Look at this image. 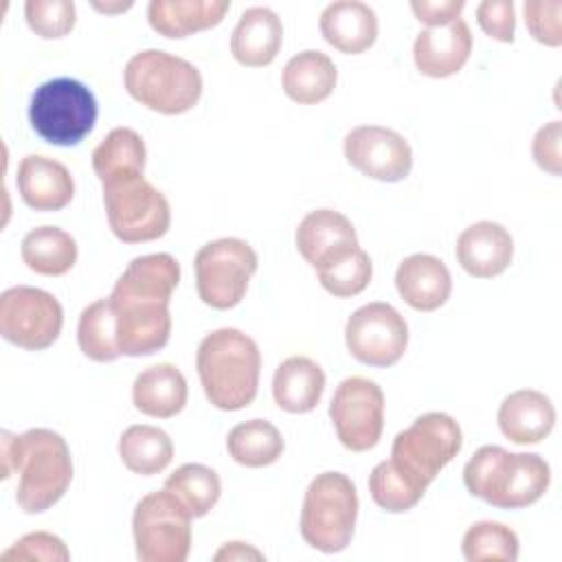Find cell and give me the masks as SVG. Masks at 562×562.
Returning a JSON list of instances; mask_svg holds the SVG:
<instances>
[{"mask_svg": "<svg viewBox=\"0 0 562 562\" xmlns=\"http://www.w3.org/2000/svg\"><path fill=\"white\" fill-rule=\"evenodd\" d=\"M476 22L485 35L498 42H514L516 9L512 0H483L476 7Z\"/></svg>", "mask_w": 562, "mask_h": 562, "instance_id": "40", "label": "cell"}, {"mask_svg": "<svg viewBox=\"0 0 562 562\" xmlns=\"http://www.w3.org/2000/svg\"><path fill=\"white\" fill-rule=\"evenodd\" d=\"M18 191L33 211H61L75 195V180L68 167L42 154H29L18 165Z\"/></svg>", "mask_w": 562, "mask_h": 562, "instance_id": "18", "label": "cell"}, {"mask_svg": "<svg viewBox=\"0 0 562 562\" xmlns=\"http://www.w3.org/2000/svg\"><path fill=\"white\" fill-rule=\"evenodd\" d=\"M132 533L140 562H184L191 551V514L162 487L136 503Z\"/></svg>", "mask_w": 562, "mask_h": 562, "instance_id": "9", "label": "cell"}, {"mask_svg": "<svg viewBox=\"0 0 562 562\" xmlns=\"http://www.w3.org/2000/svg\"><path fill=\"white\" fill-rule=\"evenodd\" d=\"M283 42L281 18L268 7H250L239 15L231 35V55L237 64L261 68L274 61Z\"/></svg>", "mask_w": 562, "mask_h": 562, "instance_id": "22", "label": "cell"}, {"mask_svg": "<svg viewBox=\"0 0 562 562\" xmlns=\"http://www.w3.org/2000/svg\"><path fill=\"white\" fill-rule=\"evenodd\" d=\"M321 35L345 55H360L378 40V15L360 0H336L318 18Z\"/></svg>", "mask_w": 562, "mask_h": 562, "instance_id": "21", "label": "cell"}, {"mask_svg": "<svg viewBox=\"0 0 562 562\" xmlns=\"http://www.w3.org/2000/svg\"><path fill=\"white\" fill-rule=\"evenodd\" d=\"M454 255L470 277L492 279L509 268L514 259V239L503 224L481 220L461 231Z\"/></svg>", "mask_w": 562, "mask_h": 562, "instance_id": "16", "label": "cell"}, {"mask_svg": "<svg viewBox=\"0 0 562 562\" xmlns=\"http://www.w3.org/2000/svg\"><path fill=\"white\" fill-rule=\"evenodd\" d=\"M496 422L509 441L540 443L555 426V406L542 391L518 389L501 402Z\"/></svg>", "mask_w": 562, "mask_h": 562, "instance_id": "20", "label": "cell"}, {"mask_svg": "<svg viewBox=\"0 0 562 562\" xmlns=\"http://www.w3.org/2000/svg\"><path fill=\"white\" fill-rule=\"evenodd\" d=\"M369 494L378 507L391 514L413 509L426 494V485L402 470L391 457L380 461L369 474Z\"/></svg>", "mask_w": 562, "mask_h": 562, "instance_id": "35", "label": "cell"}, {"mask_svg": "<svg viewBox=\"0 0 562 562\" xmlns=\"http://www.w3.org/2000/svg\"><path fill=\"white\" fill-rule=\"evenodd\" d=\"M342 151L353 169L380 182H402L413 169L408 140L384 125H356L347 132Z\"/></svg>", "mask_w": 562, "mask_h": 562, "instance_id": "15", "label": "cell"}, {"mask_svg": "<svg viewBox=\"0 0 562 562\" xmlns=\"http://www.w3.org/2000/svg\"><path fill=\"white\" fill-rule=\"evenodd\" d=\"M77 342L81 353L94 362H112L121 356L116 340V314L110 296L97 299L81 310Z\"/></svg>", "mask_w": 562, "mask_h": 562, "instance_id": "32", "label": "cell"}, {"mask_svg": "<svg viewBox=\"0 0 562 562\" xmlns=\"http://www.w3.org/2000/svg\"><path fill=\"white\" fill-rule=\"evenodd\" d=\"M195 369L202 391L215 408L241 411L257 397L261 351L241 329L220 327L200 340Z\"/></svg>", "mask_w": 562, "mask_h": 562, "instance_id": "3", "label": "cell"}, {"mask_svg": "<svg viewBox=\"0 0 562 562\" xmlns=\"http://www.w3.org/2000/svg\"><path fill=\"white\" fill-rule=\"evenodd\" d=\"M525 26L531 37L544 46L558 48L562 44V2L560 0H529L522 7Z\"/></svg>", "mask_w": 562, "mask_h": 562, "instance_id": "39", "label": "cell"}, {"mask_svg": "<svg viewBox=\"0 0 562 562\" xmlns=\"http://www.w3.org/2000/svg\"><path fill=\"white\" fill-rule=\"evenodd\" d=\"M187 380L171 362H158L143 369L132 384V402L147 417L169 419L187 404Z\"/></svg>", "mask_w": 562, "mask_h": 562, "instance_id": "24", "label": "cell"}, {"mask_svg": "<svg viewBox=\"0 0 562 562\" xmlns=\"http://www.w3.org/2000/svg\"><path fill=\"white\" fill-rule=\"evenodd\" d=\"M2 437V479L20 474L15 501L26 514L50 509L72 481V457L66 439L50 428H31Z\"/></svg>", "mask_w": 562, "mask_h": 562, "instance_id": "2", "label": "cell"}, {"mask_svg": "<svg viewBox=\"0 0 562 562\" xmlns=\"http://www.w3.org/2000/svg\"><path fill=\"white\" fill-rule=\"evenodd\" d=\"M358 492L342 472L316 474L303 496L299 529L303 540L321 553H338L349 547L358 520Z\"/></svg>", "mask_w": 562, "mask_h": 562, "instance_id": "6", "label": "cell"}, {"mask_svg": "<svg viewBox=\"0 0 562 562\" xmlns=\"http://www.w3.org/2000/svg\"><path fill=\"white\" fill-rule=\"evenodd\" d=\"M178 283L180 263L169 252L140 255L127 263L110 294L121 356H151L169 342V301Z\"/></svg>", "mask_w": 562, "mask_h": 562, "instance_id": "1", "label": "cell"}, {"mask_svg": "<svg viewBox=\"0 0 562 562\" xmlns=\"http://www.w3.org/2000/svg\"><path fill=\"white\" fill-rule=\"evenodd\" d=\"M461 446L463 435L459 422L448 413L430 411L395 435L391 443V459L428 487L459 454Z\"/></svg>", "mask_w": 562, "mask_h": 562, "instance_id": "11", "label": "cell"}, {"mask_svg": "<svg viewBox=\"0 0 562 562\" xmlns=\"http://www.w3.org/2000/svg\"><path fill=\"white\" fill-rule=\"evenodd\" d=\"M92 7L101 13H123L127 9H132V2H92Z\"/></svg>", "mask_w": 562, "mask_h": 562, "instance_id": "44", "label": "cell"}, {"mask_svg": "<svg viewBox=\"0 0 562 562\" xmlns=\"http://www.w3.org/2000/svg\"><path fill=\"white\" fill-rule=\"evenodd\" d=\"M2 562H68L70 551L64 540L48 531H31L18 538L0 555Z\"/></svg>", "mask_w": 562, "mask_h": 562, "instance_id": "38", "label": "cell"}, {"mask_svg": "<svg viewBox=\"0 0 562 562\" xmlns=\"http://www.w3.org/2000/svg\"><path fill=\"white\" fill-rule=\"evenodd\" d=\"M99 116L92 90L72 77H55L40 83L29 101V123L33 132L59 147L81 143Z\"/></svg>", "mask_w": 562, "mask_h": 562, "instance_id": "7", "label": "cell"}, {"mask_svg": "<svg viewBox=\"0 0 562 562\" xmlns=\"http://www.w3.org/2000/svg\"><path fill=\"white\" fill-rule=\"evenodd\" d=\"M119 457L130 472L154 476L171 463L173 441L158 426L134 424L127 426L119 437Z\"/></svg>", "mask_w": 562, "mask_h": 562, "instance_id": "30", "label": "cell"}, {"mask_svg": "<svg viewBox=\"0 0 562 562\" xmlns=\"http://www.w3.org/2000/svg\"><path fill=\"white\" fill-rule=\"evenodd\" d=\"M215 562H241V560H263V553L259 549H255L248 542H224L215 553H213Z\"/></svg>", "mask_w": 562, "mask_h": 562, "instance_id": "43", "label": "cell"}, {"mask_svg": "<svg viewBox=\"0 0 562 562\" xmlns=\"http://www.w3.org/2000/svg\"><path fill=\"white\" fill-rule=\"evenodd\" d=\"M228 9V0H151L147 22L158 35L180 40L217 26Z\"/></svg>", "mask_w": 562, "mask_h": 562, "instance_id": "23", "label": "cell"}, {"mask_svg": "<svg viewBox=\"0 0 562 562\" xmlns=\"http://www.w3.org/2000/svg\"><path fill=\"white\" fill-rule=\"evenodd\" d=\"M257 266L259 257L246 239L220 237L204 244L193 259L198 296L213 310L239 305Z\"/></svg>", "mask_w": 562, "mask_h": 562, "instance_id": "10", "label": "cell"}, {"mask_svg": "<svg viewBox=\"0 0 562 562\" xmlns=\"http://www.w3.org/2000/svg\"><path fill=\"white\" fill-rule=\"evenodd\" d=\"M294 239L301 257L312 268H316L329 255L358 244V235L351 220L334 209L310 211L299 222Z\"/></svg>", "mask_w": 562, "mask_h": 562, "instance_id": "26", "label": "cell"}, {"mask_svg": "<svg viewBox=\"0 0 562 562\" xmlns=\"http://www.w3.org/2000/svg\"><path fill=\"white\" fill-rule=\"evenodd\" d=\"M22 261L29 270L44 277H61L77 263V241L70 233L59 226L31 228L20 246Z\"/></svg>", "mask_w": 562, "mask_h": 562, "instance_id": "28", "label": "cell"}, {"mask_svg": "<svg viewBox=\"0 0 562 562\" xmlns=\"http://www.w3.org/2000/svg\"><path fill=\"white\" fill-rule=\"evenodd\" d=\"M395 288L413 310L435 312L450 299L452 277L439 257L415 252L400 261L395 270Z\"/></svg>", "mask_w": 562, "mask_h": 562, "instance_id": "19", "label": "cell"}, {"mask_svg": "<svg viewBox=\"0 0 562 562\" xmlns=\"http://www.w3.org/2000/svg\"><path fill=\"white\" fill-rule=\"evenodd\" d=\"M226 450L239 465L266 468L279 461L285 441L274 424L266 419H248L228 430Z\"/></svg>", "mask_w": 562, "mask_h": 562, "instance_id": "31", "label": "cell"}, {"mask_svg": "<svg viewBox=\"0 0 562 562\" xmlns=\"http://www.w3.org/2000/svg\"><path fill=\"white\" fill-rule=\"evenodd\" d=\"M338 81V70L331 57L323 50H301L288 59L281 72L283 92L301 105H316L325 101Z\"/></svg>", "mask_w": 562, "mask_h": 562, "instance_id": "27", "label": "cell"}, {"mask_svg": "<svg viewBox=\"0 0 562 562\" xmlns=\"http://www.w3.org/2000/svg\"><path fill=\"white\" fill-rule=\"evenodd\" d=\"M165 490L187 507L191 518H202L217 505L222 481L217 472L204 463H182L167 476Z\"/></svg>", "mask_w": 562, "mask_h": 562, "instance_id": "34", "label": "cell"}, {"mask_svg": "<svg viewBox=\"0 0 562 562\" xmlns=\"http://www.w3.org/2000/svg\"><path fill=\"white\" fill-rule=\"evenodd\" d=\"M325 391V371L307 356H290L272 378L274 404L285 413H310L318 406Z\"/></svg>", "mask_w": 562, "mask_h": 562, "instance_id": "25", "label": "cell"}, {"mask_svg": "<svg viewBox=\"0 0 562 562\" xmlns=\"http://www.w3.org/2000/svg\"><path fill=\"white\" fill-rule=\"evenodd\" d=\"M531 156L542 171L555 178L562 173V123L560 121H549L542 127H538L531 140Z\"/></svg>", "mask_w": 562, "mask_h": 562, "instance_id": "41", "label": "cell"}, {"mask_svg": "<svg viewBox=\"0 0 562 562\" xmlns=\"http://www.w3.org/2000/svg\"><path fill=\"white\" fill-rule=\"evenodd\" d=\"M64 325L61 303L46 290L13 285L0 296V336L26 351L50 347Z\"/></svg>", "mask_w": 562, "mask_h": 562, "instance_id": "12", "label": "cell"}, {"mask_svg": "<svg viewBox=\"0 0 562 562\" xmlns=\"http://www.w3.org/2000/svg\"><path fill=\"white\" fill-rule=\"evenodd\" d=\"M147 149L143 136L132 127H114L92 151V169L99 182L134 176L145 171Z\"/></svg>", "mask_w": 562, "mask_h": 562, "instance_id": "29", "label": "cell"}, {"mask_svg": "<svg viewBox=\"0 0 562 562\" xmlns=\"http://www.w3.org/2000/svg\"><path fill=\"white\" fill-rule=\"evenodd\" d=\"M24 15L31 31L44 40L66 37L77 22L72 0H26Z\"/></svg>", "mask_w": 562, "mask_h": 562, "instance_id": "37", "label": "cell"}, {"mask_svg": "<svg viewBox=\"0 0 562 562\" xmlns=\"http://www.w3.org/2000/svg\"><path fill=\"white\" fill-rule=\"evenodd\" d=\"M472 53V31L463 18L448 26L424 29L413 44V59L422 75L446 79L457 75Z\"/></svg>", "mask_w": 562, "mask_h": 562, "instance_id": "17", "label": "cell"}, {"mask_svg": "<svg viewBox=\"0 0 562 562\" xmlns=\"http://www.w3.org/2000/svg\"><path fill=\"white\" fill-rule=\"evenodd\" d=\"M465 2L463 0H413L411 11L419 22L426 24V29L435 26H448L454 20L461 18Z\"/></svg>", "mask_w": 562, "mask_h": 562, "instance_id": "42", "label": "cell"}, {"mask_svg": "<svg viewBox=\"0 0 562 562\" xmlns=\"http://www.w3.org/2000/svg\"><path fill=\"white\" fill-rule=\"evenodd\" d=\"M551 483L549 463L536 452H507L481 446L463 468L465 490L498 509H522L544 496Z\"/></svg>", "mask_w": 562, "mask_h": 562, "instance_id": "4", "label": "cell"}, {"mask_svg": "<svg viewBox=\"0 0 562 562\" xmlns=\"http://www.w3.org/2000/svg\"><path fill=\"white\" fill-rule=\"evenodd\" d=\"M321 285L340 299L360 294L373 277V263L371 257L356 246H347L334 255H329L325 261H321L316 268Z\"/></svg>", "mask_w": 562, "mask_h": 562, "instance_id": "33", "label": "cell"}, {"mask_svg": "<svg viewBox=\"0 0 562 562\" xmlns=\"http://www.w3.org/2000/svg\"><path fill=\"white\" fill-rule=\"evenodd\" d=\"M329 417L347 450L367 452L378 446L384 430V393L369 378H345L334 391Z\"/></svg>", "mask_w": 562, "mask_h": 562, "instance_id": "13", "label": "cell"}, {"mask_svg": "<svg viewBox=\"0 0 562 562\" xmlns=\"http://www.w3.org/2000/svg\"><path fill=\"white\" fill-rule=\"evenodd\" d=\"M127 94L158 114H184L202 97V75L184 57L160 48L132 55L123 70Z\"/></svg>", "mask_w": 562, "mask_h": 562, "instance_id": "5", "label": "cell"}, {"mask_svg": "<svg viewBox=\"0 0 562 562\" xmlns=\"http://www.w3.org/2000/svg\"><path fill=\"white\" fill-rule=\"evenodd\" d=\"M461 551L468 562L501 560L516 562L520 542L514 529L496 520H479L468 527L461 540Z\"/></svg>", "mask_w": 562, "mask_h": 562, "instance_id": "36", "label": "cell"}, {"mask_svg": "<svg viewBox=\"0 0 562 562\" xmlns=\"http://www.w3.org/2000/svg\"><path fill=\"white\" fill-rule=\"evenodd\" d=\"M345 345L362 364L393 367L408 347V325L391 303L373 301L347 318Z\"/></svg>", "mask_w": 562, "mask_h": 562, "instance_id": "14", "label": "cell"}, {"mask_svg": "<svg viewBox=\"0 0 562 562\" xmlns=\"http://www.w3.org/2000/svg\"><path fill=\"white\" fill-rule=\"evenodd\" d=\"M103 206L110 231L123 244L160 239L171 226V206L143 173L103 182Z\"/></svg>", "mask_w": 562, "mask_h": 562, "instance_id": "8", "label": "cell"}]
</instances>
